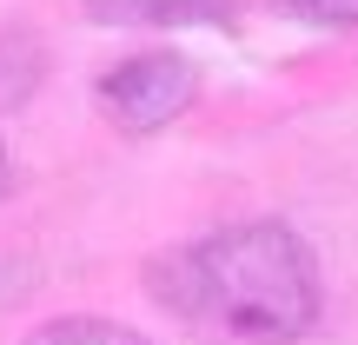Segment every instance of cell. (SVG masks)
I'll list each match as a JSON object with an SVG mask.
<instances>
[{"label":"cell","mask_w":358,"mask_h":345,"mask_svg":"<svg viewBox=\"0 0 358 345\" xmlns=\"http://www.w3.org/2000/svg\"><path fill=\"white\" fill-rule=\"evenodd\" d=\"M292 13L306 20H325V27H358V0H285Z\"/></svg>","instance_id":"cell-5"},{"label":"cell","mask_w":358,"mask_h":345,"mask_svg":"<svg viewBox=\"0 0 358 345\" xmlns=\"http://www.w3.org/2000/svg\"><path fill=\"white\" fill-rule=\"evenodd\" d=\"M93 20H120V27H159V20H192L213 13V0H87Z\"/></svg>","instance_id":"cell-4"},{"label":"cell","mask_w":358,"mask_h":345,"mask_svg":"<svg viewBox=\"0 0 358 345\" xmlns=\"http://www.w3.org/2000/svg\"><path fill=\"white\" fill-rule=\"evenodd\" d=\"M153 299L219 345H299L319 319V266L292 226H226L186 253L153 259Z\"/></svg>","instance_id":"cell-1"},{"label":"cell","mask_w":358,"mask_h":345,"mask_svg":"<svg viewBox=\"0 0 358 345\" xmlns=\"http://www.w3.org/2000/svg\"><path fill=\"white\" fill-rule=\"evenodd\" d=\"M199 93L186 53H133L113 73H100V113L120 133H159L166 120H179Z\"/></svg>","instance_id":"cell-2"},{"label":"cell","mask_w":358,"mask_h":345,"mask_svg":"<svg viewBox=\"0 0 358 345\" xmlns=\"http://www.w3.org/2000/svg\"><path fill=\"white\" fill-rule=\"evenodd\" d=\"M7 186H13V173H7V146H0V199H7Z\"/></svg>","instance_id":"cell-6"},{"label":"cell","mask_w":358,"mask_h":345,"mask_svg":"<svg viewBox=\"0 0 358 345\" xmlns=\"http://www.w3.org/2000/svg\"><path fill=\"white\" fill-rule=\"evenodd\" d=\"M27 345H153L133 325H113V319H93V312H73V319H47Z\"/></svg>","instance_id":"cell-3"}]
</instances>
